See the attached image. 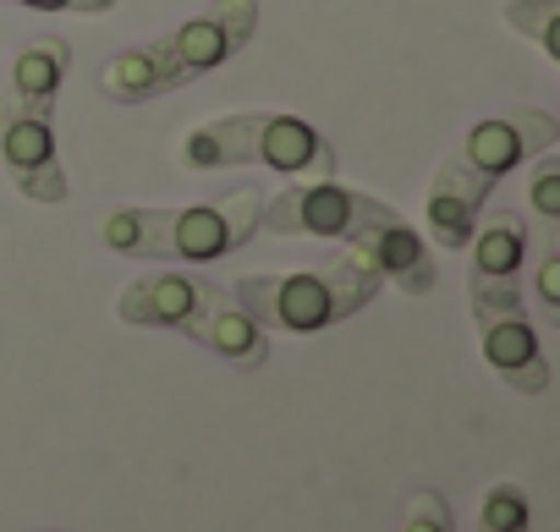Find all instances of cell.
Instances as JSON below:
<instances>
[{"mask_svg":"<svg viewBox=\"0 0 560 532\" xmlns=\"http://www.w3.org/2000/svg\"><path fill=\"white\" fill-rule=\"evenodd\" d=\"M176 165L187 176L203 170H269V176H287V181H336L341 159L330 149V138L287 110H231L214 121H198L182 149Z\"/></svg>","mask_w":560,"mask_h":532,"instance_id":"obj_1","label":"cell"},{"mask_svg":"<svg viewBox=\"0 0 560 532\" xmlns=\"http://www.w3.org/2000/svg\"><path fill=\"white\" fill-rule=\"evenodd\" d=\"M264 187H236L220 203H176V209H116L105 220V247L149 263H214L242 252L258 236Z\"/></svg>","mask_w":560,"mask_h":532,"instance_id":"obj_2","label":"cell"},{"mask_svg":"<svg viewBox=\"0 0 560 532\" xmlns=\"http://www.w3.org/2000/svg\"><path fill=\"white\" fill-rule=\"evenodd\" d=\"M380 286L385 281L369 263L352 247H341V252L308 263V270H292V275H242L231 286V297L258 330L319 335V330H336L352 314H363L380 297Z\"/></svg>","mask_w":560,"mask_h":532,"instance_id":"obj_3","label":"cell"},{"mask_svg":"<svg viewBox=\"0 0 560 532\" xmlns=\"http://www.w3.org/2000/svg\"><path fill=\"white\" fill-rule=\"evenodd\" d=\"M467 314L478 324L483 363L500 374V385L516 390V395H544L549 390V357H544L538 330L527 319L522 286L516 281H467Z\"/></svg>","mask_w":560,"mask_h":532,"instance_id":"obj_4","label":"cell"},{"mask_svg":"<svg viewBox=\"0 0 560 532\" xmlns=\"http://www.w3.org/2000/svg\"><path fill=\"white\" fill-rule=\"evenodd\" d=\"M341 247H352L380 281H390V286L407 292V297H429V292H434V258H429L423 230L407 225V220H401L390 203H380V198L363 203V214L352 220V230H347Z\"/></svg>","mask_w":560,"mask_h":532,"instance_id":"obj_5","label":"cell"},{"mask_svg":"<svg viewBox=\"0 0 560 532\" xmlns=\"http://www.w3.org/2000/svg\"><path fill=\"white\" fill-rule=\"evenodd\" d=\"M0 165H7V176L18 181L28 203H67L72 192L61 154H56V116L12 94L0 99Z\"/></svg>","mask_w":560,"mask_h":532,"instance_id":"obj_6","label":"cell"},{"mask_svg":"<svg viewBox=\"0 0 560 532\" xmlns=\"http://www.w3.org/2000/svg\"><path fill=\"white\" fill-rule=\"evenodd\" d=\"M253 34H258V0H209V12L171 28L165 45H171V61H176L182 83H192V78L225 67L236 50H247Z\"/></svg>","mask_w":560,"mask_h":532,"instance_id":"obj_7","label":"cell"},{"mask_svg":"<svg viewBox=\"0 0 560 532\" xmlns=\"http://www.w3.org/2000/svg\"><path fill=\"white\" fill-rule=\"evenodd\" d=\"M555 143H560V121H555L549 110H511V116H489V121L467 127V138H462L456 154H462L472 170H483L489 181H500V176H511L516 165L549 154Z\"/></svg>","mask_w":560,"mask_h":532,"instance_id":"obj_8","label":"cell"},{"mask_svg":"<svg viewBox=\"0 0 560 532\" xmlns=\"http://www.w3.org/2000/svg\"><path fill=\"white\" fill-rule=\"evenodd\" d=\"M489 187H494V181H489L483 170H472L462 154H445V159H440V170H434V181H429V209H423L429 241H434L440 252H467Z\"/></svg>","mask_w":560,"mask_h":532,"instance_id":"obj_9","label":"cell"},{"mask_svg":"<svg viewBox=\"0 0 560 532\" xmlns=\"http://www.w3.org/2000/svg\"><path fill=\"white\" fill-rule=\"evenodd\" d=\"M209 292L214 281L198 270H149L116 297V319L132 330H182Z\"/></svg>","mask_w":560,"mask_h":532,"instance_id":"obj_10","label":"cell"},{"mask_svg":"<svg viewBox=\"0 0 560 532\" xmlns=\"http://www.w3.org/2000/svg\"><path fill=\"white\" fill-rule=\"evenodd\" d=\"M176 335H187L192 346H203L209 357H220V363H231V368H242V374H258V368L269 363V330H258V324L236 308V297H231L225 286H214V292L198 303V314H192Z\"/></svg>","mask_w":560,"mask_h":532,"instance_id":"obj_11","label":"cell"},{"mask_svg":"<svg viewBox=\"0 0 560 532\" xmlns=\"http://www.w3.org/2000/svg\"><path fill=\"white\" fill-rule=\"evenodd\" d=\"M187 88L176 61H171V45L165 39H149L138 50H121L100 67V94L110 105H143V99H160V94H176Z\"/></svg>","mask_w":560,"mask_h":532,"instance_id":"obj_12","label":"cell"},{"mask_svg":"<svg viewBox=\"0 0 560 532\" xmlns=\"http://www.w3.org/2000/svg\"><path fill=\"white\" fill-rule=\"evenodd\" d=\"M472 270L467 281H516L527 263V214L522 209H494L472 225Z\"/></svg>","mask_w":560,"mask_h":532,"instance_id":"obj_13","label":"cell"},{"mask_svg":"<svg viewBox=\"0 0 560 532\" xmlns=\"http://www.w3.org/2000/svg\"><path fill=\"white\" fill-rule=\"evenodd\" d=\"M72 72V45L61 34H39L18 61H12V99L34 105V110H50L56 116V94Z\"/></svg>","mask_w":560,"mask_h":532,"instance_id":"obj_14","label":"cell"},{"mask_svg":"<svg viewBox=\"0 0 560 532\" xmlns=\"http://www.w3.org/2000/svg\"><path fill=\"white\" fill-rule=\"evenodd\" d=\"M505 23L533 39V50L560 61V0H505Z\"/></svg>","mask_w":560,"mask_h":532,"instance_id":"obj_15","label":"cell"},{"mask_svg":"<svg viewBox=\"0 0 560 532\" xmlns=\"http://www.w3.org/2000/svg\"><path fill=\"white\" fill-rule=\"evenodd\" d=\"M522 214L544 220L549 230L560 225V154H555V149L538 154V165H533V176H527V209H522Z\"/></svg>","mask_w":560,"mask_h":532,"instance_id":"obj_16","label":"cell"},{"mask_svg":"<svg viewBox=\"0 0 560 532\" xmlns=\"http://www.w3.org/2000/svg\"><path fill=\"white\" fill-rule=\"evenodd\" d=\"M478 532H527V494L516 483H494L478 505Z\"/></svg>","mask_w":560,"mask_h":532,"instance_id":"obj_17","label":"cell"},{"mask_svg":"<svg viewBox=\"0 0 560 532\" xmlns=\"http://www.w3.org/2000/svg\"><path fill=\"white\" fill-rule=\"evenodd\" d=\"M401 532H456V521H451V505H445V494H434V488H418V494L407 499Z\"/></svg>","mask_w":560,"mask_h":532,"instance_id":"obj_18","label":"cell"},{"mask_svg":"<svg viewBox=\"0 0 560 532\" xmlns=\"http://www.w3.org/2000/svg\"><path fill=\"white\" fill-rule=\"evenodd\" d=\"M538 308L549 324H560V247H544L538 258Z\"/></svg>","mask_w":560,"mask_h":532,"instance_id":"obj_19","label":"cell"},{"mask_svg":"<svg viewBox=\"0 0 560 532\" xmlns=\"http://www.w3.org/2000/svg\"><path fill=\"white\" fill-rule=\"evenodd\" d=\"M0 7H28V12H78V17H105L116 0H0Z\"/></svg>","mask_w":560,"mask_h":532,"instance_id":"obj_20","label":"cell"}]
</instances>
